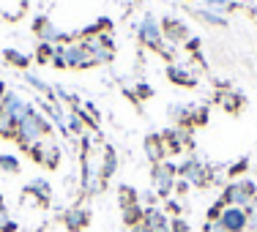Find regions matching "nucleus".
<instances>
[{
    "instance_id": "f257e3e1",
    "label": "nucleus",
    "mask_w": 257,
    "mask_h": 232,
    "mask_svg": "<svg viewBox=\"0 0 257 232\" xmlns=\"http://www.w3.org/2000/svg\"><path fill=\"white\" fill-rule=\"evenodd\" d=\"M44 134H50V123H47L36 109H30L25 118L17 123V137H20L25 145H36Z\"/></svg>"
},
{
    "instance_id": "f03ea898",
    "label": "nucleus",
    "mask_w": 257,
    "mask_h": 232,
    "mask_svg": "<svg viewBox=\"0 0 257 232\" xmlns=\"http://www.w3.org/2000/svg\"><path fill=\"white\" fill-rule=\"evenodd\" d=\"M254 197L257 194H254L252 180H238V183H230V186L224 188V202L232 205V207H243V210H246Z\"/></svg>"
},
{
    "instance_id": "7ed1b4c3",
    "label": "nucleus",
    "mask_w": 257,
    "mask_h": 232,
    "mask_svg": "<svg viewBox=\"0 0 257 232\" xmlns=\"http://www.w3.org/2000/svg\"><path fill=\"white\" fill-rule=\"evenodd\" d=\"M82 50L93 58V63H104L112 58V39L109 36H85Z\"/></svg>"
},
{
    "instance_id": "20e7f679",
    "label": "nucleus",
    "mask_w": 257,
    "mask_h": 232,
    "mask_svg": "<svg viewBox=\"0 0 257 232\" xmlns=\"http://www.w3.org/2000/svg\"><path fill=\"white\" fill-rule=\"evenodd\" d=\"M55 55H58V58H63V66H69V69H88V66H93V58L82 50V44L55 47Z\"/></svg>"
},
{
    "instance_id": "39448f33",
    "label": "nucleus",
    "mask_w": 257,
    "mask_h": 232,
    "mask_svg": "<svg viewBox=\"0 0 257 232\" xmlns=\"http://www.w3.org/2000/svg\"><path fill=\"white\" fill-rule=\"evenodd\" d=\"M219 224H222L227 232H243L249 227V216H246V210L243 207H222V213H219V218H216Z\"/></svg>"
},
{
    "instance_id": "423d86ee",
    "label": "nucleus",
    "mask_w": 257,
    "mask_h": 232,
    "mask_svg": "<svg viewBox=\"0 0 257 232\" xmlns=\"http://www.w3.org/2000/svg\"><path fill=\"white\" fill-rule=\"evenodd\" d=\"M0 109H3L6 115H11L17 123H20V120L30 112V107H28V104L22 101L17 93H3V96H0Z\"/></svg>"
},
{
    "instance_id": "0eeeda50",
    "label": "nucleus",
    "mask_w": 257,
    "mask_h": 232,
    "mask_svg": "<svg viewBox=\"0 0 257 232\" xmlns=\"http://www.w3.org/2000/svg\"><path fill=\"white\" fill-rule=\"evenodd\" d=\"M154 183L159 194H170L175 186V167L173 164H156L154 169Z\"/></svg>"
},
{
    "instance_id": "6e6552de",
    "label": "nucleus",
    "mask_w": 257,
    "mask_h": 232,
    "mask_svg": "<svg viewBox=\"0 0 257 232\" xmlns=\"http://www.w3.org/2000/svg\"><path fill=\"white\" fill-rule=\"evenodd\" d=\"M140 39H143V44L154 47V50L162 47V28H159V22L154 17H145L143 20V25H140Z\"/></svg>"
},
{
    "instance_id": "1a4fd4ad",
    "label": "nucleus",
    "mask_w": 257,
    "mask_h": 232,
    "mask_svg": "<svg viewBox=\"0 0 257 232\" xmlns=\"http://www.w3.org/2000/svg\"><path fill=\"white\" fill-rule=\"evenodd\" d=\"M143 224L148 227L151 232H173V224H170V218L164 216L162 210H154V207H148L143 216Z\"/></svg>"
},
{
    "instance_id": "9d476101",
    "label": "nucleus",
    "mask_w": 257,
    "mask_h": 232,
    "mask_svg": "<svg viewBox=\"0 0 257 232\" xmlns=\"http://www.w3.org/2000/svg\"><path fill=\"white\" fill-rule=\"evenodd\" d=\"M66 227H69L71 232H79V229H85L88 227V210L85 207H71L69 213H66Z\"/></svg>"
},
{
    "instance_id": "9b49d317",
    "label": "nucleus",
    "mask_w": 257,
    "mask_h": 232,
    "mask_svg": "<svg viewBox=\"0 0 257 232\" xmlns=\"http://www.w3.org/2000/svg\"><path fill=\"white\" fill-rule=\"evenodd\" d=\"M181 172H183V178H186V183H197V186L205 183V169H203V164H197V161H186Z\"/></svg>"
},
{
    "instance_id": "f8f14e48",
    "label": "nucleus",
    "mask_w": 257,
    "mask_h": 232,
    "mask_svg": "<svg viewBox=\"0 0 257 232\" xmlns=\"http://www.w3.org/2000/svg\"><path fill=\"white\" fill-rule=\"evenodd\" d=\"M36 33L41 36V41H44V44H52V41L60 39V33L55 30V25H52L50 20H39V22H36Z\"/></svg>"
},
{
    "instance_id": "ddd939ff",
    "label": "nucleus",
    "mask_w": 257,
    "mask_h": 232,
    "mask_svg": "<svg viewBox=\"0 0 257 232\" xmlns=\"http://www.w3.org/2000/svg\"><path fill=\"white\" fill-rule=\"evenodd\" d=\"M33 158L41 164H47V167H58V148H33Z\"/></svg>"
},
{
    "instance_id": "4468645a",
    "label": "nucleus",
    "mask_w": 257,
    "mask_h": 232,
    "mask_svg": "<svg viewBox=\"0 0 257 232\" xmlns=\"http://www.w3.org/2000/svg\"><path fill=\"white\" fill-rule=\"evenodd\" d=\"M104 167H101V178L104 180H109L115 175V167H118V156H115V148H109L107 145V150H104Z\"/></svg>"
},
{
    "instance_id": "2eb2a0df",
    "label": "nucleus",
    "mask_w": 257,
    "mask_h": 232,
    "mask_svg": "<svg viewBox=\"0 0 257 232\" xmlns=\"http://www.w3.org/2000/svg\"><path fill=\"white\" fill-rule=\"evenodd\" d=\"M167 77L173 79V82H178V85H192V82H194V77L189 74L183 66H170V69H167Z\"/></svg>"
},
{
    "instance_id": "dca6fc26",
    "label": "nucleus",
    "mask_w": 257,
    "mask_h": 232,
    "mask_svg": "<svg viewBox=\"0 0 257 232\" xmlns=\"http://www.w3.org/2000/svg\"><path fill=\"white\" fill-rule=\"evenodd\" d=\"M11 134H17V120L0 109V137H11Z\"/></svg>"
},
{
    "instance_id": "f3484780",
    "label": "nucleus",
    "mask_w": 257,
    "mask_h": 232,
    "mask_svg": "<svg viewBox=\"0 0 257 232\" xmlns=\"http://www.w3.org/2000/svg\"><path fill=\"white\" fill-rule=\"evenodd\" d=\"M28 191L39 194L41 202H50V183H47V180H33V183L28 186Z\"/></svg>"
},
{
    "instance_id": "a211bd4d",
    "label": "nucleus",
    "mask_w": 257,
    "mask_h": 232,
    "mask_svg": "<svg viewBox=\"0 0 257 232\" xmlns=\"http://www.w3.org/2000/svg\"><path fill=\"white\" fill-rule=\"evenodd\" d=\"M145 216V210H140L137 205H126L123 207V218H126V224H132V227H137V221Z\"/></svg>"
},
{
    "instance_id": "6ab92c4d",
    "label": "nucleus",
    "mask_w": 257,
    "mask_h": 232,
    "mask_svg": "<svg viewBox=\"0 0 257 232\" xmlns=\"http://www.w3.org/2000/svg\"><path fill=\"white\" fill-rule=\"evenodd\" d=\"M6 60H11V63L20 66V69H25V66L30 63L28 55H22V52H17V50H6Z\"/></svg>"
},
{
    "instance_id": "aec40b11",
    "label": "nucleus",
    "mask_w": 257,
    "mask_h": 232,
    "mask_svg": "<svg viewBox=\"0 0 257 232\" xmlns=\"http://www.w3.org/2000/svg\"><path fill=\"white\" fill-rule=\"evenodd\" d=\"M167 33L173 36V39H183V36H186V28H183L178 20H167Z\"/></svg>"
},
{
    "instance_id": "412c9836",
    "label": "nucleus",
    "mask_w": 257,
    "mask_h": 232,
    "mask_svg": "<svg viewBox=\"0 0 257 232\" xmlns=\"http://www.w3.org/2000/svg\"><path fill=\"white\" fill-rule=\"evenodd\" d=\"M0 169H6V172H20V161L14 156H0Z\"/></svg>"
},
{
    "instance_id": "4be33fe9",
    "label": "nucleus",
    "mask_w": 257,
    "mask_h": 232,
    "mask_svg": "<svg viewBox=\"0 0 257 232\" xmlns=\"http://www.w3.org/2000/svg\"><path fill=\"white\" fill-rule=\"evenodd\" d=\"M200 17H203V20H208L211 25H224V22H227L222 14H213V11H208V9H200Z\"/></svg>"
},
{
    "instance_id": "5701e85b",
    "label": "nucleus",
    "mask_w": 257,
    "mask_h": 232,
    "mask_svg": "<svg viewBox=\"0 0 257 232\" xmlns=\"http://www.w3.org/2000/svg\"><path fill=\"white\" fill-rule=\"evenodd\" d=\"M205 9H208V11H213V14H222V11H227V9H230V0H208Z\"/></svg>"
},
{
    "instance_id": "b1692460",
    "label": "nucleus",
    "mask_w": 257,
    "mask_h": 232,
    "mask_svg": "<svg viewBox=\"0 0 257 232\" xmlns=\"http://www.w3.org/2000/svg\"><path fill=\"white\" fill-rule=\"evenodd\" d=\"M246 216H249V229H252V232H257V197L252 199V205H249Z\"/></svg>"
},
{
    "instance_id": "393cba45",
    "label": "nucleus",
    "mask_w": 257,
    "mask_h": 232,
    "mask_svg": "<svg viewBox=\"0 0 257 232\" xmlns=\"http://www.w3.org/2000/svg\"><path fill=\"white\" fill-rule=\"evenodd\" d=\"M134 188H128V186H120V202H123V207H126V202L128 205H134Z\"/></svg>"
},
{
    "instance_id": "a878e982",
    "label": "nucleus",
    "mask_w": 257,
    "mask_h": 232,
    "mask_svg": "<svg viewBox=\"0 0 257 232\" xmlns=\"http://www.w3.org/2000/svg\"><path fill=\"white\" fill-rule=\"evenodd\" d=\"M145 150H148L151 158H162V150H159V139H148V142H145Z\"/></svg>"
},
{
    "instance_id": "bb28decb",
    "label": "nucleus",
    "mask_w": 257,
    "mask_h": 232,
    "mask_svg": "<svg viewBox=\"0 0 257 232\" xmlns=\"http://www.w3.org/2000/svg\"><path fill=\"white\" fill-rule=\"evenodd\" d=\"M28 82H30V85H36V90H41V93H50V88H47V82H44V79H39L36 74H28Z\"/></svg>"
},
{
    "instance_id": "cd10ccee",
    "label": "nucleus",
    "mask_w": 257,
    "mask_h": 232,
    "mask_svg": "<svg viewBox=\"0 0 257 232\" xmlns=\"http://www.w3.org/2000/svg\"><path fill=\"white\" fill-rule=\"evenodd\" d=\"M173 232H192V229H189V224L183 218H173Z\"/></svg>"
},
{
    "instance_id": "c85d7f7f",
    "label": "nucleus",
    "mask_w": 257,
    "mask_h": 232,
    "mask_svg": "<svg viewBox=\"0 0 257 232\" xmlns=\"http://www.w3.org/2000/svg\"><path fill=\"white\" fill-rule=\"evenodd\" d=\"M203 232H227V229H224L219 221H208L205 227H203Z\"/></svg>"
},
{
    "instance_id": "c756f323",
    "label": "nucleus",
    "mask_w": 257,
    "mask_h": 232,
    "mask_svg": "<svg viewBox=\"0 0 257 232\" xmlns=\"http://www.w3.org/2000/svg\"><path fill=\"white\" fill-rule=\"evenodd\" d=\"M69 126H71L74 131H79V129H82V123H79V118H71V120H69Z\"/></svg>"
},
{
    "instance_id": "7c9ffc66",
    "label": "nucleus",
    "mask_w": 257,
    "mask_h": 232,
    "mask_svg": "<svg viewBox=\"0 0 257 232\" xmlns=\"http://www.w3.org/2000/svg\"><path fill=\"white\" fill-rule=\"evenodd\" d=\"M132 232H151V229L145 227V224H137V227H132Z\"/></svg>"
},
{
    "instance_id": "2f4dec72",
    "label": "nucleus",
    "mask_w": 257,
    "mask_h": 232,
    "mask_svg": "<svg viewBox=\"0 0 257 232\" xmlns=\"http://www.w3.org/2000/svg\"><path fill=\"white\" fill-rule=\"evenodd\" d=\"M0 96H3V79H0Z\"/></svg>"
}]
</instances>
